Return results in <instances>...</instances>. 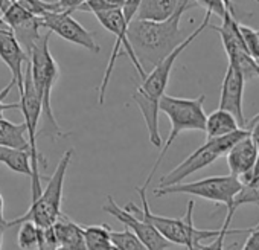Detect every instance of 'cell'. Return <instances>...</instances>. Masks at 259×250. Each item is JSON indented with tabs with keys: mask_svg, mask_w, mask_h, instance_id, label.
Masks as SVG:
<instances>
[{
	"mask_svg": "<svg viewBox=\"0 0 259 250\" xmlns=\"http://www.w3.org/2000/svg\"><path fill=\"white\" fill-rule=\"evenodd\" d=\"M192 5V0H182L176 14L165 22L135 19L130 23L128 40L144 69L145 66L154 69L188 38L180 29V20Z\"/></svg>",
	"mask_w": 259,
	"mask_h": 250,
	"instance_id": "1",
	"label": "cell"
},
{
	"mask_svg": "<svg viewBox=\"0 0 259 250\" xmlns=\"http://www.w3.org/2000/svg\"><path fill=\"white\" fill-rule=\"evenodd\" d=\"M210 13H206L203 22L197 26V29H194L188 38L172 52L169 54L162 63H159L148 75L147 78L142 81V84L136 89V92L132 95L133 101L136 102V105L139 107L142 116H144V120H145V125H147V130H148V139L150 142L154 145V147H162V136H160V132H159V113H160V99L168 87V82H169V78H171V72H172V67H174V63L176 60L180 57V54L206 29L209 28V20H210Z\"/></svg>",
	"mask_w": 259,
	"mask_h": 250,
	"instance_id": "2",
	"label": "cell"
},
{
	"mask_svg": "<svg viewBox=\"0 0 259 250\" xmlns=\"http://www.w3.org/2000/svg\"><path fill=\"white\" fill-rule=\"evenodd\" d=\"M136 191L141 195L142 200V207H138L135 203H128L125 206V209L128 212H132L138 217H141L142 220L151 223L171 244H177V245H183L188 250L195 247L197 244L203 242L204 239L209 238H217L221 233V229L218 230H206V229H197L194 226V201L191 200L188 203V211L185 214V217L182 218H171V217H162V215H156L151 212L148 200H147V188L141 186L136 188Z\"/></svg>",
	"mask_w": 259,
	"mask_h": 250,
	"instance_id": "3",
	"label": "cell"
},
{
	"mask_svg": "<svg viewBox=\"0 0 259 250\" xmlns=\"http://www.w3.org/2000/svg\"><path fill=\"white\" fill-rule=\"evenodd\" d=\"M206 96L200 95L198 98H177V96H171V95H163L160 99V111L165 113L171 122V132L168 135L166 142L162 147V151L156 160V163L153 165L148 179L144 185V188L148 189V185L151 183L153 177L156 176V171L160 165V162L163 160V157L166 156L169 147L172 145V142L177 139V136H180L185 132L189 130H197V132H204L206 129V119L207 114L204 113L203 104H204Z\"/></svg>",
	"mask_w": 259,
	"mask_h": 250,
	"instance_id": "4",
	"label": "cell"
},
{
	"mask_svg": "<svg viewBox=\"0 0 259 250\" xmlns=\"http://www.w3.org/2000/svg\"><path fill=\"white\" fill-rule=\"evenodd\" d=\"M49 38H51V32L46 31L32 48L31 55H29V63H31V70H32V81L41 99L43 117L48 127V133L54 138H64L67 136V133L61 130L60 123L57 122V117L54 114L52 104H51L52 89L58 81L60 67L49 51Z\"/></svg>",
	"mask_w": 259,
	"mask_h": 250,
	"instance_id": "5",
	"label": "cell"
},
{
	"mask_svg": "<svg viewBox=\"0 0 259 250\" xmlns=\"http://www.w3.org/2000/svg\"><path fill=\"white\" fill-rule=\"evenodd\" d=\"M72 157H73V150L70 148L61 156L54 174L48 179V185L40 194V197L31 203L29 209L22 217H17L8 221V229L14 226H20L25 221H32L40 229H48V227H52L58 221V218L63 215L61 212L63 186H64L66 173L69 170Z\"/></svg>",
	"mask_w": 259,
	"mask_h": 250,
	"instance_id": "6",
	"label": "cell"
},
{
	"mask_svg": "<svg viewBox=\"0 0 259 250\" xmlns=\"http://www.w3.org/2000/svg\"><path fill=\"white\" fill-rule=\"evenodd\" d=\"M250 132L248 130H238L229 136L224 138H215V139H207L200 148H197L192 154H189L182 163H179L171 173L165 174L160 179L159 188H168L182 183L188 176L212 165L217 159L227 156V153L242 139L248 138Z\"/></svg>",
	"mask_w": 259,
	"mask_h": 250,
	"instance_id": "7",
	"label": "cell"
},
{
	"mask_svg": "<svg viewBox=\"0 0 259 250\" xmlns=\"http://www.w3.org/2000/svg\"><path fill=\"white\" fill-rule=\"evenodd\" d=\"M242 183L238 177L229 174V176H215V177H206L197 182L191 183H179L168 188L156 189L154 194L157 197L171 195V194H188L195 195L200 198H204L207 201L220 203L227 207V215L233 217V200L236 194L241 191Z\"/></svg>",
	"mask_w": 259,
	"mask_h": 250,
	"instance_id": "8",
	"label": "cell"
},
{
	"mask_svg": "<svg viewBox=\"0 0 259 250\" xmlns=\"http://www.w3.org/2000/svg\"><path fill=\"white\" fill-rule=\"evenodd\" d=\"M226 4H227V11L224 17L221 19L223 20L221 25L220 26L209 25V28L220 34L224 51L229 58V64L238 67L241 73L244 75L245 81H248L254 76H259V63L250 55L244 43V38L239 29V22L235 17L232 0H226Z\"/></svg>",
	"mask_w": 259,
	"mask_h": 250,
	"instance_id": "9",
	"label": "cell"
},
{
	"mask_svg": "<svg viewBox=\"0 0 259 250\" xmlns=\"http://www.w3.org/2000/svg\"><path fill=\"white\" fill-rule=\"evenodd\" d=\"M95 17L98 19V22L108 31L114 35L116 41H114V46H113V51H111V55H110V60H108V64H107V69H105V73H104V78L101 81V86H99V104H104V99H105V92H107V86L110 82V78H111V72H113V67H114V63L117 60V57L125 52L128 55V58L132 60L133 66L136 67L139 76L142 78V81L147 78V70L142 67V64L139 63L132 45H130V40H128V26L130 23L126 22L125 16H123V11L122 10H111V11H104V13H98L95 14Z\"/></svg>",
	"mask_w": 259,
	"mask_h": 250,
	"instance_id": "10",
	"label": "cell"
},
{
	"mask_svg": "<svg viewBox=\"0 0 259 250\" xmlns=\"http://www.w3.org/2000/svg\"><path fill=\"white\" fill-rule=\"evenodd\" d=\"M102 209L114 217L119 223H122L126 229L132 230L147 245L148 250H166L169 245H172L151 223L120 207L111 195L107 197V203L102 206Z\"/></svg>",
	"mask_w": 259,
	"mask_h": 250,
	"instance_id": "11",
	"label": "cell"
},
{
	"mask_svg": "<svg viewBox=\"0 0 259 250\" xmlns=\"http://www.w3.org/2000/svg\"><path fill=\"white\" fill-rule=\"evenodd\" d=\"M43 29L57 34L63 40L78 45L93 54L101 51V46L96 43L93 32L87 31L81 23H78L69 13H46L40 17Z\"/></svg>",
	"mask_w": 259,
	"mask_h": 250,
	"instance_id": "12",
	"label": "cell"
},
{
	"mask_svg": "<svg viewBox=\"0 0 259 250\" xmlns=\"http://www.w3.org/2000/svg\"><path fill=\"white\" fill-rule=\"evenodd\" d=\"M0 60L8 66L13 75V81L17 84L19 92H22L25 84L23 67H26V64L29 63V57L19 43L14 31L2 17H0Z\"/></svg>",
	"mask_w": 259,
	"mask_h": 250,
	"instance_id": "13",
	"label": "cell"
},
{
	"mask_svg": "<svg viewBox=\"0 0 259 250\" xmlns=\"http://www.w3.org/2000/svg\"><path fill=\"white\" fill-rule=\"evenodd\" d=\"M244 86H245V78L241 73V70L238 67L229 64L224 79H223V86H221V98H220L218 108L232 113L236 117V120L239 122L241 129L245 130L247 120L244 117V110H242Z\"/></svg>",
	"mask_w": 259,
	"mask_h": 250,
	"instance_id": "14",
	"label": "cell"
},
{
	"mask_svg": "<svg viewBox=\"0 0 259 250\" xmlns=\"http://www.w3.org/2000/svg\"><path fill=\"white\" fill-rule=\"evenodd\" d=\"M257 156H259V150L254 145V142L250 139V136L239 141L226 156L230 174L238 177L241 183L248 182L251 179V173L254 170Z\"/></svg>",
	"mask_w": 259,
	"mask_h": 250,
	"instance_id": "15",
	"label": "cell"
},
{
	"mask_svg": "<svg viewBox=\"0 0 259 250\" xmlns=\"http://www.w3.org/2000/svg\"><path fill=\"white\" fill-rule=\"evenodd\" d=\"M54 232L58 241V250H87L84 227L72 221L67 215H61L54 224Z\"/></svg>",
	"mask_w": 259,
	"mask_h": 250,
	"instance_id": "16",
	"label": "cell"
},
{
	"mask_svg": "<svg viewBox=\"0 0 259 250\" xmlns=\"http://www.w3.org/2000/svg\"><path fill=\"white\" fill-rule=\"evenodd\" d=\"M182 0H142L136 19L148 22H165L179 10Z\"/></svg>",
	"mask_w": 259,
	"mask_h": 250,
	"instance_id": "17",
	"label": "cell"
},
{
	"mask_svg": "<svg viewBox=\"0 0 259 250\" xmlns=\"http://www.w3.org/2000/svg\"><path fill=\"white\" fill-rule=\"evenodd\" d=\"M238 130H241L239 122L236 120V117L232 113H229L226 110L218 108V110L212 111L206 119L204 133H206L207 139L224 138Z\"/></svg>",
	"mask_w": 259,
	"mask_h": 250,
	"instance_id": "18",
	"label": "cell"
},
{
	"mask_svg": "<svg viewBox=\"0 0 259 250\" xmlns=\"http://www.w3.org/2000/svg\"><path fill=\"white\" fill-rule=\"evenodd\" d=\"M0 147L31 151L26 123H14L5 117L0 119Z\"/></svg>",
	"mask_w": 259,
	"mask_h": 250,
	"instance_id": "19",
	"label": "cell"
},
{
	"mask_svg": "<svg viewBox=\"0 0 259 250\" xmlns=\"http://www.w3.org/2000/svg\"><path fill=\"white\" fill-rule=\"evenodd\" d=\"M0 163L16 174L32 179V154L29 150L0 147Z\"/></svg>",
	"mask_w": 259,
	"mask_h": 250,
	"instance_id": "20",
	"label": "cell"
},
{
	"mask_svg": "<svg viewBox=\"0 0 259 250\" xmlns=\"http://www.w3.org/2000/svg\"><path fill=\"white\" fill-rule=\"evenodd\" d=\"M87 250H114L111 241V229L105 224L84 227Z\"/></svg>",
	"mask_w": 259,
	"mask_h": 250,
	"instance_id": "21",
	"label": "cell"
},
{
	"mask_svg": "<svg viewBox=\"0 0 259 250\" xmlns=\"http://www.w3.org/2000/svg\"><path fill=\"white\" fill-rule=\"evenodd\" d=\"M111 241L114 250H148L147 245L126 227L120 232L111 230Z\"/></svg>",
	"mask_w": 259,
	"mask_h": 250,
	"instance_id": "22",
	"label": "cell"
},
{
	"mask_svg": "<svg viewBox=\"0 0 259 250\" xmlns=\"http://www.w3.org/2000/svg\"><path fill=\"white\" fill-rule=\"evenodd\" d=\"M232 218L233 217H226L224 223H223V227H221V233L210 242V244H197L195 247L189 248V250H226L224 248V241H226V236L227 235H239V233H248L250 229H230V223H232Z\"/></svg>",
	"mask_w": 259,
	"mask_h": 250,
	"instance_id": "23",
	"label": "cell"
},
{
	"mask_svg": "<svg viewBox=\"0 0 259 250\" xmlns=\"http://www.w3.org/2000/svg\"><path fill=\"white\" fill-rule=\"evenodd\" d=\"M38 239H40V227L32 223V221H25L20 224L19 229V236H17V244L23 250H32L38 247Z\"/></svg>",
	"mask_w": 259,
	"mask_h": 250,
	"instance_id": "24",
	"label": "cell"
},
{
	"mask_svg": "<svg viewBox=\"0 0 259 250\" xmlns=\"http://www.w3.org/2000/svg\"><path fill=\"white\" fill-rule=\"evenodd\" d=\"M259 203V177H254L245 183H242L241 191L236 194L233 200V212L244 204H254Z\"/></svg>",
	"mask_w": 259,
	"mask_h": 250,
	"instance_id": "25",
	"label": "cell"
},
{
	"mask_svg": "<svg viewBox=\"0 0 259 250\" xmlns=\"http://www.w3.org/2000/svg\"><path fill=\"white\" fill-rule=\"evenodd\" d=\"M239 29H241V34H242V38H244V43L250 52V55L257 61L259 60V37H257V31L244 25V23H239Z\"/></svg>",
	"mask_w": 259,
	"mask_h": 250,
	"instance_id": "26",
	"label": "cell"
},
{
	"mask_svg": "<svg viewBox=\"0 0 259 250\" xmlns=\"http://www.w3.org/2000/svg\"><path fill=\"white\" fill-rule=\"evenodd\" d=\"M37 250H58V241L54 232V226L48 229H40V239Z\"/></svg>",
	"mask_w": 259,
	"mask_h": 250,
	"instance_id": "27",
	"label": "cell"
},
{
	"mask_svg": "<svg viewBox=\"0 0 259 250\" xmlns=\"http://www.w3.org/2000/svg\"><path fill=\"white\" fill-rule=\"evenodd\" d=\"M198 5H201L206 13L210 14H217L218 17H224L226 11H227V4L226 0H195Z\"/></svg>",
	"mask_w": 259,
	"mask_h": 250,
	"instance_id": "28",
	"label": "cell"
},
{
	"mask_svg": "<svg viewBox=\"0 0 259 250\" xmlns=\"http://www.w3.org/2000/svg\"><path fill=\"white\" fill-rule=\"evenodd\" d=\"M14 86H17L13 79H11V82L0 92V119H4V113L7 111V110H17V108H20V102H16V104H8V102H5L4 99H5V96L11 92V89L14 87Z\"/></svg>",
	"mask_w": 259,
	"mask_h": 250,
	"instance_id": "29",
	"label": "cell"
},
{
	"mask_svg": "<svg viewBox=\"0 0 259 250\" xmlns=\"http://www.w3.org/2000/svg\"><path fill=\"white\" fill-rule=\"evenodd\" d=\"M141 2H142V0H126V2H125L122 11H123V16H125L128 23H132L136 19L139 7H141Z\"/></svg>",
	"mask_w": 259,
	"mask_h": 250,
	"instance_id": "30",
	"label": "cell"
},
{
	"mask_svg": "<svg viewBox=\"0 0 259 250\" xmlns=\"http://www.w3.org/2000/svg\"><path fill=\"white\" fill-rule=\"evenodd\" d=\"M245 130L250 132V139L254 142V145H256L257 150H259V114L254 116L250 122H247Z\"/></svg>",
	"mask_w": 259,
	"mask_h": 250,
	"instance_id": "31",
	"label": "cell"
},
{
	"mask_svg": "<svg viewBox=\"0 0 259 250\" xmlns=\"http://www.w3.org/2000/svg\"><path fill=\"white\" fill-rule=\"evenodd\" d=\"M242 250H259V229H250Z\"/></svg>",
	"mask_w": 259,
	"mask_h": 250,
	"instance_id": "32",
	"label": "cell"
},
{
	"mask_svg": "<svg viewBox=\"0 0 259 250\" xmlns=\"http://www.w3.org/2000/svg\"><path fill=\"white\" fill-rule=\"evenodd\" d=\"M4 206H5V201H4V197L0 194V227L4 230L8 229V221L5 220V212H4Z\"/></svg>",
	"mask_w": 259,
	"mask_h": 250,
	"instance_id": "33",
	"label": "cell"
},
{
	"mask_svg": "<svg viewBox=\"0 0 259 250\" xmlns=\"http://www.w3.org/2000/svg\"><path fill=\"white\" fill-rule=\"evenodd\" d=\"M254 177H259V156H257V160H256L254 170H253V173H251V179H254ZM251 179H250V180H251Z\"/></svg>",
	"mask_w": 259,
	"mask_h": 250,
	"instance_id": "34",
	"label": "cell"
},
{
	"mask_svg": "<svg viewBox=\"0 0 259 250\" xmlns=\"http://www.w3.org/2000/svg\"><path fill=\"white\" fill-rule=\"evenodd\" d=\"M2 242H4V229L0 227V250H2Z\"/></svg>",
	"mask_w": 259,
	"mask_h": 250,
	"instance_id": "35",
	"label": "cell"
},
{
	"mask_svg": "<svg viewBox=\"0 0 259 250\" xmlns=\"http://www.w3.org/2000/svg\"><path fill=\"white\" fill-rule=\"evenodd\" d=\"M251 229H259V223H257V224H256V226H253V227H251Z\"/></svg>",
	"mask_w": 259,
	"mask_h": 250,
	"instance_id": "36",
	"label": "cell"
},
{
	"mask_svg": "<svg viewBox=\"0 0 259 250\" xmlns=\"http://www.w3.org/2000/svg\"><path fill=\"white\" fill-rule=\"evenodd\" d=\"M13 2H20V0H13Z\"/></svg>",
	"mask_w": 259,
	"mask_h": 250,
	"instance_id": "37",
	"label": "cell"
},
{
	"mask_svg": "<svg viewBox=\"0 0 259 250\" xmlns=\"http://www.w3.org/2000/svg\"><path fill=\"white\" fill-rule=\"evenodd\" d=\"M254 2H256V4H259V0H254Z\"/></svg>",
	"mask_w": 259,
	"mask_h": 250,
	"instance_id": "38",
	"label": "cell"
},
{
	"mask_svg": "<svg viewBox=\"0 0 259 250\" xmlns=\"http://www.w3.org/2000/svg\"><path fill=\"white\" fill-rule=\"evenodd\" d=\"M257 37H259V31H257Z\"/></svg>",
	"mask_w": 259,
	"mask_h": 250,
	"instance_id": "39",
	"label": "cell"
}]
</instances>
